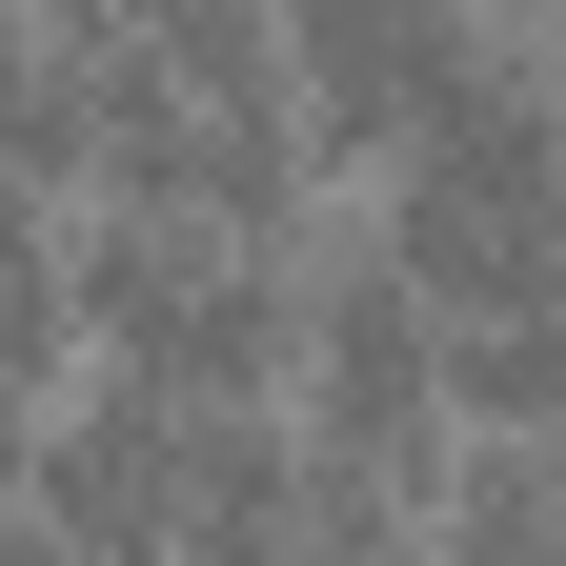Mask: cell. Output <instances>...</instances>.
Segmentation results:
<instances>
[{"label":"cell","mask_w":566,"mask_h":566,"mask_svg":"<svg viewBox=\"0 0 566 566\" xmlns=\"http://www.w3.org/2000/svg\"><path fill=\"white\" fill-rule=\"evenodd\" d=\"M41 546H182V385L82 365L41 405Z\"/></svg>","instance_id":"3957f363"},{"label":"cell","mask_w":566,"mask_h":566,"mask_svg":"<svg viewBox=\"0 0 566 566\" xmlns=\"http://www.w3.org/2000/svg\"><path fill=\"white\" fill-rule=\"evenodd\" d=\"M304 424L365 465H424L465 424V304L405 263V223H304Z\"/></svg>","instance_id":"7a4b0ae2"},{"label":"cell","mask_w":566,"mask_h":566,"mask_svg":"<svg viewBox=\"0 0 566 566\" xmlns=\"http://www.w3.org/2000/svg\"><path fill=\"white\" fill-rule=\"evenodd\" d=\"M465 424H566V283L465 304Z\"/></svg>","instance_id":"8992f818"},{"label":"cell","mask_w":566,"mask_h":566,"mask_svg":"<svg viewBox=\"0 0 566 566\" xmlns=\"http://www.w3.org/2000/svg\"><path fill=\"white\" fill-rule=\"evenodd\" d=\"M446 41H465V0H283V82H304L324 163H385L446 82Z\"/></svg>","instance_id":"277c9868"},{"label":"cell","mask_w":566,"mask_h":566,"mask_svg":"<svg viewBox=\"0 0 566 566\" xmlns=\"http://www.w3.org/2000/svg\"><path fill=\"white\" fill-rule=\"evenodd\" d=\"M446 546H566V424H465L446 446Z\"/></svg>","instance_id":"5b68a950"},{"label":"cell","mask_w":566,"mask_h":566,"mask_svg":"<svg viewBox=\"0 0 566 566\" xmlns=\"http://www.w3.org/2000/svg\"><path fill=\"white\" fill-rule=\"evenodd\" d=\"M82 365H142L182 405L304 385V243L223 223V202H122L102 182V223H82Z\"/></svg>","instance_id":"6da1fadb"}]
</instances>
